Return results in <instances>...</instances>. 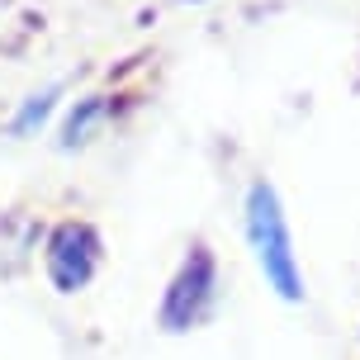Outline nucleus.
<instances>
[{"label":"nucleus","mask_w":360,"mask_h":360,"mask_svg":"<svg viewBox=\"0 0 360 360\" xmlns=\"http://www.w3.org/2000/svg\"><path fill=\"white\" fill-rule=\"evenodd\" d=\"M242 228H247V247H252V261L261 270L266 289H275V299H285V304H304V270H299V252H294V237H289L285 204L266 180L247 185Z\"/></svg>","instance_id":"obj_1"},{"label":"nucleus","mask_w":360,"mask_h":360,"mask_svg":"<svg viewBox=\"0 0 360 360\" xmlns=\"http://www.w3.org/2000/svg\"><path fill=\"white\" fill-rule=\"evenodd\" d=\"M214 308H218V261L209 247H195L162 294V327L166 332H190V327L209 323Z\"/></svg>","instance_id":"obj_2"},{"label":"nucleus","mask_w":360,"mask_h":360,"mask_svg":"<svg viewBox=\"0 0 360 360\" xmlns=\"http://www.w3.org/2000/svg\"><path fill=\"white\" fill-rule=\"evenodd\" d=\"M100 256H105L100 233L90 223H81V218H62L43 242V270H48L57 294H81L95 280Z\"/></svg>","instance_id":"obj_3"},{"label":"nucleus","mask_w":360,"mask_h":360,"mask_svg":"<svg viewBox=\"0 0 360 360\" xmlns=\"http://www.w3.org/2000/svg\"><path fill=\"white\" fill-rule=\"evenodd\" d=\"M109 119V100L105 95H86V100H76L72 114L62 119V138H57V147L62 152H76V147H86L95 133H100V124Z\"/></svg>","instance_id":"obj_4"},{"label":"nucleus","mask_w":360,"mask_h":360,"mask_svg":"<svg viewBox=\"0 0 360 360\" xmlns=\"http://www.w3.org/2000/svg\"><path fill=\"white\" fill-rule=\"evenodd\" d=\"M57 100H62V86H48V90H38V95H29V100L15 109V119H10V133H15V138H29L34 128H43L48 119H53Z\"/></svg>","instance_id":"obj_5"}]
</instances>
